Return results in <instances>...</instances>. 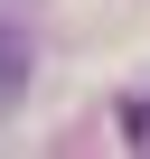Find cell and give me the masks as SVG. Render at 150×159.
<instances>
[{
  "label": "cell",
  "instance_id": "6da1fadb",
  "mask_svg": "<svg viewBox=\"0 0 150 159\" xmlns=\"http://www.w3.org/2000/svg\"><path fill=\"white\" fill-rule=\"evenodd\" d=\"M28 75H38V47H28V28H10V19H0V112L28 94Z\"/></svg>",
  "mask_w": 150,
  "mask_h": 159
}]
</instances>
